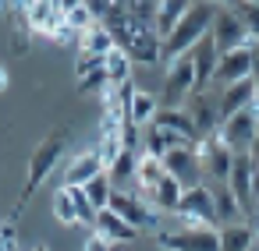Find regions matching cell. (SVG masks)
<instances>
[{"label":"cell","instance_id":"6da1fadb","mask_svg":"<svg viewBox=\"0 0 259 251\" xmlns=\"http://www.w3.org/2000/svg\"><path fill=\"white\" fill-rule=\"evenodd\" d=\"M100 25L117 39V50H124L132 57V64H149V68L163 64V39L149 25L135 22L124 4H114V0H110V11H107V18Z\"/></svg>","mask_w":259,"mask_h":251},{"label":"cell","instance_id":"7a4b0ae2","mask_svg":"<svg viewBox=\"0 0 259 251\" xmlns=\"http://www.w3.org/2000/svg\"><path fill=\"white\" fill-rule=\"evenodd\" d=\"M213 18H217V8L213 4H192L188 15L181 18V25L174 29V36L163 39V68L178 64L181 57H188L213 32Z\"/></svg>","mask_w":259,"mask_h":251},{"label":"cell","instance_id":"3957f363","mask_svg":"<svg viewBox=\"0 0 259 251\" xmlns=\"http://www.w3.org/2000/svg\"><path fill=\"white\" fill-rule=\"evenodd\" d=\"M156 247L163 251H220V226H181V230H156Z\"/></svg>","mask_w":259,"mask_h":251},{"label":"cell","instance_id":"277c9868","mask_svg":"<svg viewBox=\"0 0 259 251\" xmlns=\"http://www.w3.org/2000/svg\"><path fill=\"white\" fill-rule=\"evenodd\" d=\"M110 212H117L124 223H132L139 233L142 230H153L156 233V223H160V216H156V209L139 195V191H128V187H114V198H110Z\"/></svg>","mask_w":259,"mask_h":251},{"label":"cell","instance_id":"5b68a950","mask_svg":"<svg viewBox=\"0 0 259 251\" xmlns=\"http://www.w3.org/2000/svg\"><path fill=\"white\" fill-rule=\"evenodd\" d=\"M195 96V64L192 53L181 57L178 64L167 68V82H163V110H185V103Z\"/></svg>","mask_w":259,"mask_h":251},{"label":"cell","instance_id":"8992f818","mask_svg":"<svg viewBox=\"0 0 259 251\" xmlns=\"http://www.w3.org/2000/svg\"><path fill=\"white\" fill-rule=\"evenodd\" d=\"M217 138H220L234 156H238V152H252V145H255V138H259V113H255V106H252V110H241V113H234V117H227V120L220 124Z\"/></svg>","mask_w":259,"mask_h":251},{"label":"cell","instance_id":"52a82bcc","mask_svg":"<svg viewBox=\"0 0 259 251\" xmlns=\"http://www.w3.org/2000/svg\"><path fill=\"white\" fill-rule=\"evenodd\" d=\"M185 226H217V205H213V191L209 184H199V187H188L181 195V205L174 212Z\"/></svg>","mask_w":259,"mask_h":251},{"label":"cell","instance_id":"ba28073f","mask_svg":"<svg viewBox=\"0 0 259 251\" xmlns=\"http://www.w3.org/2000/svg\"><path fill=\"white\" fill-rule=\"evenodd\" d=\"M163 166L174 180H181V187H199L206 184V173H202V159H199V145H181L174 152L163 156Z\"/></svg>","mask_w":259,"mask_h":251},{"label":"cell","instance_id":"9c48e42d","mask_svg":"<svg viewBox=\"0 0 259 251\" xmlns=\"http://www.w3.org/2000/svg\"><path fill=\"white\" fill-rule=\"evenodd\" d=\"M213 43H217V50L220 53H234V50H241V46H255L252 39H248V32H245V25H241V18L234 15V8H224V11H217V18H213Z\"/></svg>","mask_w":259,"mask_h":251},{"label":"cell","instance_id":"30bf717a","mask_svg":"<svg viewBox=\"0 0 259 251\" xmlns=\"http://www.w3.org/2000/svg\"><path fill=\"white\" fill-rule=\"evenodd\" d=\"M255 60H259L255 46H241V50H234V53H220V64H217L213 82L224 85V89H227V85H238V82H248L252 71H255Z\"/></svg>","mask_w":259,"mask_h":251},{"label":"cell","instance_id":"8fae6325","mask_svg":"<svg viewBox=\"0 0 259 251\" xmlns=\"http://www.w3.org/2000/svg\"><path fill=\"white\" fill-rule=\"evenodd\" d=\"M61 152H64V131H54V135L32 152V163H29V187H25V195H32V191L50 177V170L61 163Z\"/></svg>","mask_w":259,"mask_h":251},{"label":"cell","instance_id":"7c38bea8","mask_svg":"<svg viewBox=\"0 0 259 251\" xmlns=\"http://www.w3.org/2000/svg\"><path fill=\"white\" fill-rule=\"evenodd\" d=\"M22 15L29 29L39 36H54L64 25V4H54V0H29V4H22Z\"/></svg>","mask_w":259,"mask_h":251},{"label":"cell","instance_id":"4fadbf2b","mask_svg":"<svg viewBox=\"0 0 259 251\" xmlns=\"http://www.w3.org/2000/svg\"><path fill=\"white\" fill-rule=\"evenodd\" d=\"M100 173H107L103 170V159H100V152L96 149H82V152H75L71 159H68V166H64V187H85L93 177H100Z\"/></svg>","mask_w":259,"mask_h":251},{"label":"cell","instance_id":"5bb4252c","mask_svg":"<svg viewBox=\"0 0 259 251\" xmlns=\"http://www.w3.org/2000/svg\"><path fill=\"white\" fill-rule=\"evenodd\" d=\"M252 103H255V85H252V78H248V82H238V85H227L224 92H217L220 124H224L227 117L241 113V110H252Z\"/></svg>","mask_w":259,"mask_h":251},{"label":"cell","instance_id":"9a60e30c","mask_svg":"<svg viewBox=\"0 0 259 251\" xmlns=\"http://www.w3.org/2000/svg\"><path fill=\"white\" fill-rule=\"evenodd\" d=\"M185 110H188V117L195 120V128H199V135L202 138H213L217 131H220V106L202 92V96H192L188 103H185Z\"/></svg>","mask_w":259,"mask_h":251},{"label":"cell","instance_id":"2e32d148","mask_svg":"<svg viewBox=\"0 0 259 251\" xmlns=\"http://www.w3.org/2000/svg\"><path fill=\"white\" fill-rule=\"evenodd\" d=\"M93 233H100V237L110 240V244H132V240H139V230H135L132 223H124V219H121L117 212H110V209H103V212L96 216Z\"/></svg>","mask_w":259,"mask_h":251},{"label":"cell","instance_id":"e0dca14e","mask_svg":"<svg viewBox=\"0 0 259 251\" xmlns=\"http://www.w3.org/2000/svg\"><path fill=\"white\" fill-rule=\"evenodd\" d=\"M209 191H213V205H217V226L248 223L245 212H241V205H238V198H234V191L227 184H209Z\"/></svg>","mask_w":259,"mask_h":251},{"label":"cell","instance_id":"ac0fdd59","mask_svg":"<svg viewBox=\"0 0 259 251\" xmlns=\"http://www.w3.org/2000/svg\"><path fill=\"white\" fill-rule=\"evenodd\" d=\"M188 8H192V4H181V0H160V4H156L153 32H156L160 39H170V36H174V29L181 25V18L188 15Z\"/></svg>","mask_w":259,"mask_h":251},{"label":"cell","instance_id":"d6986e66","mask_svg":"<svg viewBox=\"0 0 259 251\" xmlns=\"http://www.w3.org/2000/svg\"><path fill=\"white\" fill-rule=\"evenodd\" d=\"M181 195H185V187H181V180H174L170 173L146 195V202L156 209V212H178V205H181Z\"/></svg>","mask_w":259,"mask_h":251},{"label":"cell","instance_id":"ffe728a7","mask_svg":"<svg viewBox=\"0 0 259 251\" xmlns=\"http://www.w3.org/2000/svg\"><path fill=\"white\" fill-rule=\"evenodd\" d=\"M167 177V166H163V159H156V156H149V152H142L139 156V166H135V184H139V195L146 198L160 180Z\"/></svg>","mask_w":259,"mask_h":251},{"label":"cell","instance_id":"44dd1931","mask_svg":"<svg viewBox=\"0 0 259 251\" xmlns=\"http://www.w3.org/2000/svg\"><path fill=\"white\" fill-rule=\"evenodd\" d=\"M252 244H255V226L252 223L220 226V251H252Z\"/></svg>","mask_w":259,"mask_h":251},{"label":"cell","instance_id":"7402d4cb","mask_svg":"<svg viewBox=\"0 0 259 251\" xmlns=\"http://www.w3.org/2000/svg\"><path fill=\"white\" fill-rule=\"evenodd\" d=\"M78 46H82V53H89V57H100V60H107L114 50H117V39L103 29V25H93L82 39H78Z\"/></svg>","mask_w":259,"mask_h":251},{"label":"cell","instance_id":"603a6c76","mask_svg":"<svg viewBox=\"0 0 259 251\" xmlns=\"http://www.w3.org/2000/svg\"><path fill=\"white\" fill-rule=\"evenodd\" d=\"M156 113H160V103L153 99V92H135L132 96V106H128V120L132 124H139V128H149L153 120H156Z\"/></svg>","mask_w":259,"mask_h":251},{"label":"cell","instance_id":"cb8c5ba5","mask_svg":"<svg viewBox=\"0 0 259 251\" xmlns=\"http://www.w3.org/2000/svg\"><path fill=\"white\" fill-rule=\"evenodd\" d=\"M103 68H107V82H110V89L132 82V57H128L124 50H114V53L103 60Z\"/></svg>","mask_w":259,"mask_h":251},{"label":"cell","instance_id":"d4e9b609","mask_svg":"<svg viewBox=\"0 0 259 251\" xmlns=\"http://www.w3.org/2000/svg\"><path fill=\"white\" fill-rule=\"evenodd\" d=\"M82 191H85V198L93 202V209H96V212H103V209H110V198H114V180H110V173H100V177H93Z\"/></svg>","mask_w":259,"mask_h":251},{"label":"cell","instance_id":"484cf974","mask_svg":"<svg viewBox=\"0 0 259 251\" xmlns=\"http://www.w3.org/2000/svg\"><path fill=\"white\" fill-rule=\"evenodd\" d=\"M64 18H68V29H71L78 39H82V36H85L93 25H100L89 4H64Z\"/></svg>","mask_w":259,"mask_h":251},{"label":"cell","instance_id":"4316f807","mask_svg":"<svg viewBox=\"0 0 259 251\" xmlns=\"http://www.w3.org/2000/svg\"><path fill=\"white\" fill-rule=\"evenodd\" d=\"M54 216L64 223V226H75L78 223V209H75V198H71V191L61 184L57 187V195H54Z\"/></svg>","mask_w":259,"mask_h":251},{"label":"cell","instance_id":"83f0119b","mask_svg":"<svg viewBox=\"0 0 259 251\" xmlns=\"http://www.w3.org/2000/svg\"><path fill=\"white\" fill-rule=\"evenodd\" d=\"M135 166H139V152H121V159L107 170L110 173V180H114V187H121V180H128V177H135Z\"/></svg>","mask_w":259,"mask_h":251},{"label":"cell","instance_id":"f1b7e54d","mask_svg":"<svg viewBox=\"0 0 259 251\" xmlns=\"http://www.w3.org/2000/svg\"><path fill=\"white\" fill-rule=\"evenodd\" d=\"M234 15L241 18V25H245V32H248V39L259 46V4H234Z\"/></svg>","mask_w":259,"mask_h":251},{"label":"cell","instance_id":"f546056e","mask_svg":"<svg viewBox=\"0 0 259 251\" xmlns=\"http://www.w3.org/2000/svg\"><path fill=\"white\" fill-rule=\"evenodd\" d=\"M128 15L135 18V22H142V25H149L153 29V22H156V4H149V0H128Z\"/></svg>","mask_w":259,"mask_h":251},{"label":"cell","instance_id":"4dcf8cb0","mask_svg":"<svg viewBox=\"0 0 259 251\" xmlns=\"http://www.w3.org/2000/svg\"><path fill=\"white\" fill-rule=\"evenodd\" d=\"M85 251H110V240H103L100 233H89L85 237Z\"/></svg>","mask_w":259,"mask_h":251},{"label":"cell","instance_id":"1f68e13d","mask_svg":"<svg viewBox=\"0 0 259 251\" xmlns=\"http://www.w3.org/2000/svg\"><path fill=\"white\" fill-rule=\"evenodd\" d=\"M248 156H252V163H255V170H259V138H255V145H252V152H248Z\"/></svg>","mask_w":259,"mask_h":251},{"label":"cell","instance_id":"d6a6232c","mask_svg":"<svg viewBox=\"0 0 259 251\" xmlns=\"http://www.w3.org/2000/svg\"><path fill=\"white\" fill-rule=\"evenodd\" d=\"M4 85H8V71H4V68H0V89H4Z\"/></svg>","mask_w":259,"mask_h":251},{"label":"cell","instance_id":"836d02e7","mask_svg":"<svg viewBox=\"0 0 259 251\" xmlns=\"http://www.w3.org/2000/svg\"><path fill=\"white\" fill-rule=\"evenodd\" d=\"M32 251H50V247H43V244H39V247H32Z\"/></svg>","mask_w":259,"mask_h":251},{"label":"cell","instance_id":"e575fe53","mask_svg":"<svg viewBox=\"0 0 259 251\" xmlns=\"http://www.w3.org/2000/svg\"><path fill=\"white\" fill-rule=\"evenodd\" d=\"M255 237H259V226H255Z\"/></svg>","mask_w":259,"mask_h":251}]
</instances>
